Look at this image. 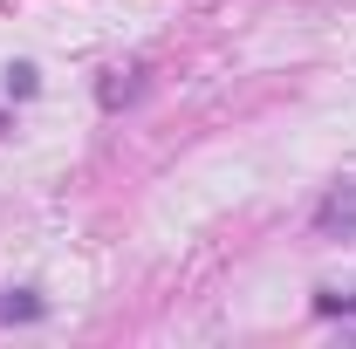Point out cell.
Here are the masks:
<instances>
[{
  "label": "cell",
  "instance_id": "6da1fadb",
  "mask_svg": "<svg viewBox=\"0 0 356 349\" xmlns=\"http://www.w3.org/2000/svg\"><path fill=\"white\" fill-rule=\"evenodd\" d=\"M42 295H35V288H7V295H0V322H42Z\"/></svg>",
  "mask_w": 356,
  "mask_h": 349
},
{
  "label": "cell",
  "instance_id": "7a4b0ae2",
  "mask_svg": "<svg viewBox=\"0 0 356 349\" xmlns=\"http://www.w3.org/2000/svg\"><path fill=\"white\" fill-rule=\"evenodd\" d=\"M336 226H356V192H336L322 206V233H336Z\"/></svg>",
  "mask_w": 356,
  "mask_h": 349
},
{
  "label": "cell",
  "instance_id": "3957f363",
  "mask_svg": "<svg viewBox=\"0 0 356 349\" xmlns=\"http://www.w3.org/2000/svg\"><path fill=\"white\" fill-rule=\"evenodd\" d=\"M7 96H35V62H7Z\"/></svg>",
  "mask_w": 356,
  "mask_h": 349
},
{
  "label": "cell",
  "instance_id": "277c9868",
  "mask_svg": "<svg viewBox=\"0 0 356 349\" xmlns=\"http://www.w3.org/2000/svg\"><path fill=\"white\" fill-rule=\"evenodd\" d=\"M322 315H356V295H315Z\"/></svg>",
  "mask_w": 356,
  "mask_h": 349
}]
</instances>
